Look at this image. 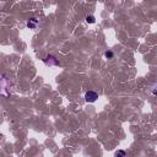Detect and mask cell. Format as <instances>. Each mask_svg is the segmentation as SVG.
I'll list each match as a JSON object with an SVG mask.
<instances>
[{
  "instance_id": "3957f363",
  "label": "cell",
  "mask_w": 157,
  "mask_h": 157,
  "mask_svg": "<svg viewBox=\"0 0 157 157\" xmlns=\"http://www.w3.org/2000/svg\"><path fill=\"white\" fill-rule=\"evenodd\" d=\"M37 25H38V21H37L35 17H32V19H30V20L27 21V27L31 28V30H36V28H37Z\"/></svg>"
},
{
  "instance_id": "8992f818",
  "label": "cell",
  "mask_w": 157,
  "mask_h": 157,
  "mask_svg": "<svg viewBox=\"0 0 157 157\" xmlns=\"http://www.w3.org/2000/svg\"><path fill=\"white\" fill-rule=\"evenodd\" d=\"M104 57H106V58H108V59H112V58L114 57V54H113V52L107 51V52L104 53Z\"/></svg>"
},
{
  "instance_id": "5b68a950",
  "label": "cell",
  "mask_w": 157,
  "mask_h": 157,
  "mask_svg": "<svg viewBox=\"0 0 157 157\" xmlns=\"http://www.w3.org/2000/svg\"><path fill=\"white\" fill-rule=\"evenodd\" d=\"M125 156H126V152L123 150H118L115 152V157H125Z\"/></svg>"
},
{
  "instance_id": "7a4b0ae2",
  "label": "cell",
  "mask_w": 157,
  "mask_h": 157,
  "mask_svg": "<svg viewBox=\"0 0 157 157\" xmlns=\"http://www.w3.org/2000/svg\"><path fill=\"white\" fill-rule=\"evenodd\" d=\"M44 63L49 65V67H57V65H59V61H58V59H55L53 55H47L44 59Z\"/></svg>"
},
{
  "instance_id": "6da1fadb",
  "label": "cell",
  "mask_w": 157,
  "mask_h": 157,
  "mask_svg": "<svg viewBox=\"0 0 157 157\" xmlns=\"http://www.w3.org/2000/svg\"><path fill=\"white\" fill-rule=\"evenodd\" d=\"M97 98H98V94L94 92V91H87L85 94V100L87 101V102H96L97 101Z\"/></svg>"
},
{
  "instance_id": "277c9868",
  "label": "cell",
  "mask_w": 157,
  "mask_h": 157,
  "mask_svg": "<svg viewBox=\"0 0 157 157\" xmlns=\"http://www.w3.org/2000/svg\"><path fill=\"white\" fill-rule=\"evenodd\" d=\"M86 22L87 23H94L96 22V19H94V16H92V15H87L86 16Z\"/></svg>"
}]
</instances>
